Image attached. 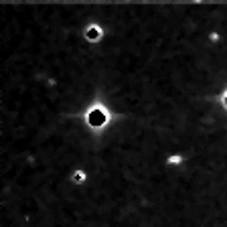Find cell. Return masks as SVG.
<instances>
[{
  "mask_svg": "<svg viewBox=\"0 0 227 227\" xmlns=\"http://www.w3.org/2000/svg\"><path fill=\"white\" fill-rule=\"evenodd\" d=\"M101 36V31L97 27H91V28H87V39L89 41H97Z\"/></svg>",
  "mask_w": 227,
  "mask_h": 227,
  "instance_id": "obj_1",
  "label": "cell"
},
{
  "mask_svg": "<svg viewBox=\"0 0 227 227\" xmlns=\"http://www.w3.org/2000/svg\"><path fill=\"white\" fill-rule=\"evenodd\" d=\"M75 182H83V172H75Z\"/></svg>",
  "mask_w": 227,
  "mask_h": 227,
  "instance_id": "obj_2",
  "label": "cell"
}]
</instances>
